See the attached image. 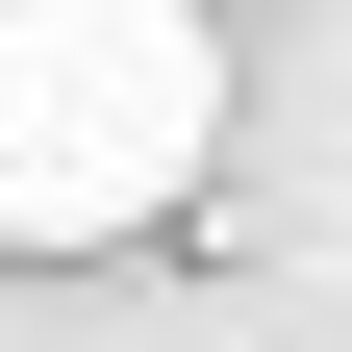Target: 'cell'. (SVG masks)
<instances>
[{"instance_id":"cell-1","label":"cell","mask_w":352,"mask_h":352,"mask_svg":"<svg viewBox=\"0 0 352 352\" xmlns=\"http://www.w3.org/2000/svg\"><path fill=\"white\" fill-rule=\"evenodd\" d=\"M227 151V25L201 0H0V252H126Z\"/></svg>"}]
</instances>
